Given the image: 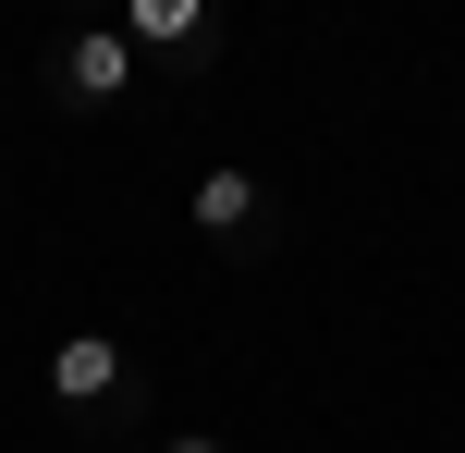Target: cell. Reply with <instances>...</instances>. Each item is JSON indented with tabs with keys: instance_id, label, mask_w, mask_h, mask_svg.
Here are the masks:
<instances>
[{
	"instance_id": "obj_1",
	"label": "cell",
	"mask_w": 465,
	"mask_h": 453,
	"mask_svg": "<svg viewBox=\"0 0 465 453\" xmlns=\"http://www.w3.org/2000/svg\"><path fill=\"white\" fill-rule=\"evenodd\" d=\"M49 405H74V417H86V405H123V343L111 331H74L62 356H49Z\"/></svg>"
},
{
	"instance_id": "obj_2",
	"label": "cell",
	"mask_w": 465,
	"mask_h": 453,
	"mask_svg": "<svg viewBox=\"0 0 465 453\" xmlns=\"http://www.w3.org/2000/svg\"><path fill=\"white\" fill-rule=\"evenodd\" d=\"M62 86H74V98H123V86H135V37H123V25L62 37Z\"/></svg>"
},
{
	"instance_id": "obj_3",
	"label": "cell",
	"mask_w": 465,
	"mask_h": 453,
	"mask_svg": "<svg viewBox=\"0 0 465 453\" xmlns=\"http://www.w3.org/2000/svg\"><path fill=\"white\" fill-rule=\"evenodd\" d=\"M123 37H135V49H209V13H196V0H135Z\"/></svg>"
},
{
	"instance_id": "obj_4",
	"label": "cell",
	"mask_w": 465,
	"mask_h": 453,
	"mask_svg": "<svg viewBox=\"0 0 465 453\" xmlns=\"http://www.w3.org/2000/svg\"><path fill=\"white\" fill-rule=\"evenodd\" d=\"M245 221H257V172H196V233H245Z\"/></svg>"
},
{
	"instance_id": "obj_5",
	"label": "cell",
	"mask_w": 465,
	"mask_h": 453,
	"mask_svg": "<svg viewBox=\"0 0 465 453\" xmlns=\"http://www.w3.org/2000/svg\"><path fill=\"white\" fill-rule=\"evenodd\" d=\"M172 453H221V441H209V429H184V441H172Z\"/></svg>"
}]
</instances>
